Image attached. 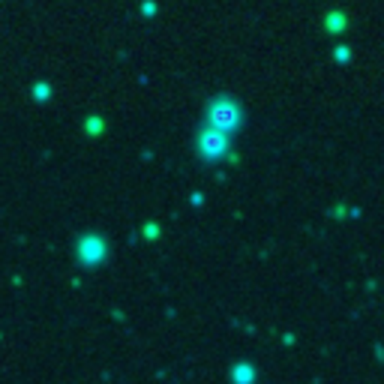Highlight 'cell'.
I'll list each match as a JSON object with an SVG mask.
<instances>
[{"label":"cell","mask_w":384,"mask_h":384,"mask_svg":"<svg viewBox=\"0 0 384 384\" xmlns=\"http://www.w3.org/2000/svg\"><path fill=\"white\" fill-rule=\"evenodd\" d=\"M214 124H216V129H231L234 124H238V109H234V105H216Z\"/></svg>","instance_id":"obj_1"}]
</instances>
